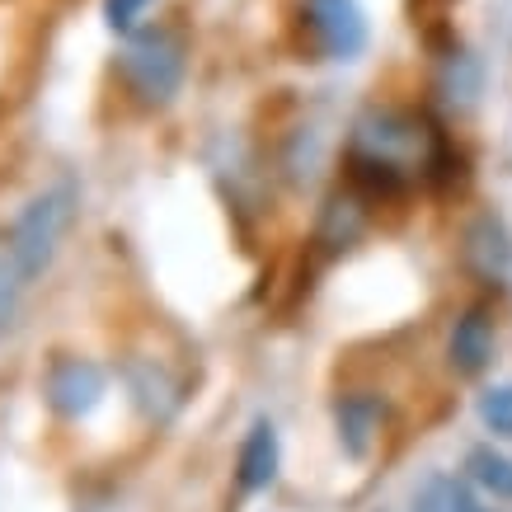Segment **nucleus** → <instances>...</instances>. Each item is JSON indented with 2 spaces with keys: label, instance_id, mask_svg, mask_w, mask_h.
Masks as SVG:
<instances>
[{
  "label": "nucleus",
  "instance_id": "nucleus-1",
  "mask_svg": "<svg viewBox=\"0 0 512 512\" xmlns=\"http://www.w3.org/2000/svg\"><path fill=\"white\" fill-rule=\"evenodd\" d=\"M447 141L428 118L409 109H367L348 137V188L362 198H395L414 174H442Z\"/></svg>",
  "mask_w": 512,
  "mask_h": 512
},
{
  "label": "nucleus",
  "instance_id": "nucleus-2",
  "mask_svg": "<svg viewBox=\"0 0 512 512\" xmlns=\"http://www.w3.org/2000/svg\"><path fill=\"white\" fill-rule=\"evenodd\" d=\"M76 212H80V188L71 179H57V184H47L43 193H33L24 207L15 212V221L5 226V249L0 254H10V264L24 273V278H43L52 259H57V249H62L66 231L76 226Z\"/></svg>",
  "mask_w": 512,
  "mask_h": 512
},
{
  "label": "nucleus",
  "instance_id": "nucleus-3",
  "mask_svg": "<svg viewBox=\"0 0 512 512\" xmlns=\"http://www.w3.org/2000/svg\"><path fill=\"white\" fill-rule=\"evenodd\" d=\"M188 76V43L174 29H137L118 52V80L127 94L146 109H165L174 94L184 90Z\"/></svg>",
  "mask_w": 512,
  "mask_h": 512
},
{
  "label": "nucleus",
  "instance_id": "nucleus-4",
  "mask_svg": "<svg viewBox=\"0 0 512 512\" xmlns=\"http://www.w3.org/2000/svg\"><path fill=\"white\" fill-rule=\"evenodd\" d=\"M104 395H109V376H104L99 362L76 357V353H57L52 362H47L43 400H47V409H52L57 419H66V423L90 419L94 409L104 404Z\"/></svg>",
  "mask_w": 512,
  "mask_h": 512
},
{
  "label": "nucleus",
  "instance_id": "nucleus-5",
  "mask_svg": "<svg viewBox=\"0 0 512 512\" xmlns=\"http://www.w3.org/2000/svg\"><path fill=\"white\" fill-rule=\"evenodd\" d=\"M306 29H311L315 47L325 52L329 62H353L367 47V15L357 0H306L301 5Z\"/></svg>",
  "mask_w": 512,
  "mask_h": 512
},
{
  "label": "nucleus",
  "instance_id": "nucleus-6",
  "mask_svg": "<svg viewBox=\"0 0 512 512\" xmlns=\"http://www.w3.org/2000/svg\"><path fill=\"white\" fill-rule=\"evenodd\" d=\"M381 423H386V404L376 390H348L334 400V433H339L343 456L353 461H367L381 437Z\"/></svg>",
  "mask_w": 512,
  "mask_h": 512
},
{
  "label": "nucleus",
  "instance_id": "nucleus-7",
  "mask_svg": "<svg viewBox=\"0 0 512 512\" xmlns=\"http://www.w3.org/2000/svg\"><path fill=\"white\" fill-rule=\"evenodd\" d=\"M461 259L484 287H508L512 278V235L498 217H475L466 226V245Z\"/></svg>",
  "mask_w": 512,
  "mask_h": 512
},
{
  "label": "nucleus",
  "instance_id": "nucleus-8",
  "mask_svg": "<svg viewBox=\"0 0 512 512\" xmlns=\"http://www.w3.org/2000/svg\"><path fill=\"white\" fill-rule=\"evenodd\" d=\"M447 362L456 376H480L494 362V315L489 306H470L456 315L447 339Z\"/></svg>",
  "mask_w": 512,
  "mask_h": 512
},
{
  "label": "nucleus",
  "instance_id": "nucleus-9",
  "mask_svg": "<svg viewBox=\"0 0 512 512\" xmlns=\"http://www.w3.org/2000/svg\"><path fill=\"white\" fill-rule=\"evenodd\" d=\"M278 466H282L278 428H273V419H254L245 442H240V456H235V484H240V494H264L268 484L278 480Z\"/></svg>",
  "mask_w": 512,
  "mask_h": 512
},
{
  "label": "nucleus",
  "instance_id": "nucleus-10",
  "mask_svg": "<svg viewBox=\"0 0 512 512\" xmlns=\"http://www.w3.org/2000/svg\"><path fill=\"white\" fill-rule=\"evenodd\" d=\"M362 231H367V198H362L357 188L329 193L325 207H320V221H315V245L329 249V254H339V249L357 245Z\"/></svg>",
  "mask_w": 512,
  "mask_h": 512
},
{
  "label": "nucleus",
  "instance_id": "nucleus-11",
  "mask_svg": "<svg viewBox=\"0 0 512 512\" xmlns=\"http://www.w3.org/2000/svg\"><path fill=\"white\" fill-rule=\"evenodd\" d=\"M480 90H484L480 62L470 57L466 47H451L447 57H442V66H437V94H442V104H451L456 113H466V109H475Z\"/></svg>",
  "mask_w": 512,
  "mask_h": 512
},
{
  "label": "nucleus",
  "instance_id": "nucleus-12",
  "mask_svg": "<svg viewBox=\"0 0 512 512\" xmlns=\"http://www.w3.org/2000/svg\"><path fill=\"white\" fill-rule=\"evenodd\" d=\"M127 390H132V400H137L151 419H170L174 409H179V386L160 372L156 362H132V367H127Z\"/></svg>",
  "mask_w": 512,
  "mask_h": 512
},
{
  "label": "nucleus",
  "instance_id": "nucleus-13",
  "mask_svg": "<svg viewBox=\"0 0 512 512\" xmlns=\"http://www.w3.org/2000/svg\"><path fill=\"white\" fill-rule=\"evenodd\" d=\"M409 512H480L475 503V489H470L461 475H428V480L414 489V503Z\"/></svg>",
  "mask_w": 512,
  "mask_h": 512
},
{
  "label": "nucleus",
  "instance_id": "nucleus-14",
  "mask_svg": "<svg viewBox=\"0 0 512 512\" xmlns=\"http://www.w3.org/2000/svg\"><path fill=\"white\" fill-rule=\"evenodd\" d=\"M466 470H470V480L480 484L484 494L512 503V456H503L498 447H470Z\"/></svg>",
  "mask_w": 512,
  "mask_h": 512
},
{
  "label": "nucleus",
  "instance_id": "nucleus-15",
  "mask_svg": "<svg viewBox=\"0 0 512 512\" xmlns=\"http://www.w3.org/2000/svg\"><path fill=\"white\" fill-rule=\"evenodd\" d=\"M475 414L494 437H512V381L503 386H484L475 400Z\"/></svg>",
  "mask_w": 512,
  "mask_h": 512
},
{
  "label": "nucleus",
  "instance_id": "nucleus-16",
  "mask_svg": "<svg viewBox=\"0 0 512 512\" xmlns=\"http://www.w3.org/2000/svg\"><path fill=\"white\" fill-rule=\"evenodd\" d=\"M24 287H29V278L10 264V254H0V329L15 320L19 301H24Z\"/></svg>",
  "mask_w": 512,
  "mask_h": 512
},
{
  "label": "nucleus",
  "instance_id": "nucleus-17",
  "mask_svg": "<svg viewBox=\"0 0 512 512\" xmlns=\"http://www.w3.org/2000/svg\"><path fill=\"white\" fill-rule=\"evenodd\" d=\"M151 5H156V0H104V24H109L113 33H127V38H132V33L141 29V15H146Z\"/></svg>",
  "mask_w": 512,
  "mask_h": 512
}]
</instances>
